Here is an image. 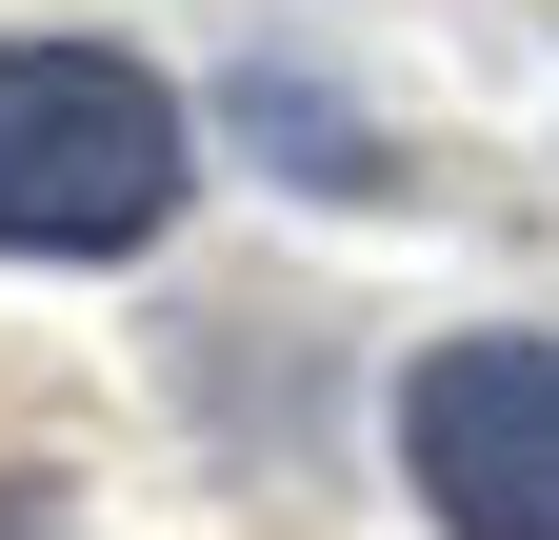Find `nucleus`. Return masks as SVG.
<instances>
[{"instance_id": "obj_1", "label": "nucleus", "mask_w": 559, "mask_h": 540, "mask_svg": "<svg viewBox=\"0 0 559 540\" xmlns=\"http://www.w3.org/2000/svg\"><path fill=\"white\" fill-rule=\"evenodd\" d=\"M180 221V101L100 40H0V260H120Z\"/></svg>"}, {"instance_id": "obj_2", "label": "nucleus", "mask_w": 559, "mask_h": 540, "mask_svg": "<svg viewBox=\"0 0 559 540\" xmlns=\"http://www.w3.org/2000/svg\"><path fill=\"white\" fill-rule=\"evenodd\" d=\"M400 460L460 540H559V341H440L400 380Z\"/></svg>"}]
</instances>
